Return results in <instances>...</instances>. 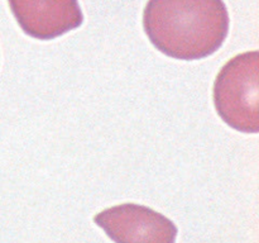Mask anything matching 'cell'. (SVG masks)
<instances>
[{
  "mask_svg": "<svg viewBox=\"0 0 259 243\" xmlns=\"http://www.w3.org/2000/svg\"><path fill=\"white\" fill-rule=\"evenodd\" d=\"M220 118L243 133L259 132V53H240L228 61L214 84Z\"/></svg>",
  "mask_w": 259,
  "mask_h": 243,
  "instance_id": "2",
  "label": "cell"
},
{
  "mask_svg": "<svg viewBox=\"0 0 259 243\" xmlns=\"http://www.w3.org/2000/svg\"><path fill=\"white\" fill-rule=\"evenodd\" d=\"M144 32L168 57L195 61L217 52L229 32V13L223 0H148Z\"/></svg>",
  "mask_w": 259,
  "mask_h": 243,
  "instance_id": "1",
  "label": "cell"
},
{
  "mask_svg": "<svg viewBox=\"0 0 259 243\" xmlns=\"http://www.w3.org/2000/svg\"><path fill=\"white\" fill-rule=\"evenodd\" d=\"M23 32L50 40L80 27L83 14L77 0H8Z\"/></svg>",
  "mask_w": 259,
  "mask_h": 243,
  "instance_id": "4",
  "label": "cell"
},
{
  "mask_svg": "<svg viewBox=\"0 0 259 243\" xmlns=\"http://www.w3.org/2000/svg\"><path fill=\"white\" fill-rule=\"evenodd\" d=\"M94 222L115 243H175L177 237V227L171 219L132 202L103 210Z\"/></svg>",
  "mask_w": 259,
  "mask_h": 243,
  "instance_id": "3",
  "label": "cell"
}]
</instances>
